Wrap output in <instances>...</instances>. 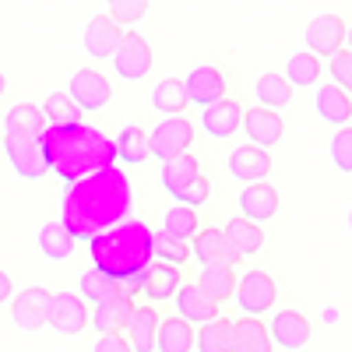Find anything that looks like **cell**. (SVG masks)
Segmentation results:
<instances>
[{
    "label": "cell",
    "instance_id": "obj_1",
    "mask_svg": "<svg viewBox=\"0 0 352 352\" xmlns=\"http://www.w3.org/2000/svg\"><path fill=\"white\" fill-rule=\"evenodd\" d=\"M134 208V184L127 169L109 166L92 176L67 184L64 201H60V222L74 236V243H88L92 236L106 232L109 226L124 222Z\"/></svg>",
    "mask_w": 352,
    "mask_h": 352
},
{
    "label": "cell",
    "instance_id": "obj_2",
    "mask_svg": "<svg viewBox=\"0 0 352 352\" xmlns=\"http://www.w3.org/2000/svg\"><path fill=\"white\" fill-rule=\"evenodd\" d=\"M39 148H43L46 169L53 176H60L64 187L81 180V176H92L99 169L116 166V144L99 127H88L85 120L67 124V127L46 124V131L39 138Z\"/></svg>",
    "mask_w": 352,
    "mask_h": 352
},
{
    "label": "cell",
    "instance_id": "obj_3",
    "mask_svg": "<svg viewBox=\"0 0 352 352\" xmlns=\"http://www.w3.org/2000/svg\"><path fill=\"white\" fill-rule=\"evenodd\" d=\"M152 226L141 219H124L109 226L106 232L88 240V250H92V268H99L102 275L124 282L131 275H144L152 257Z\"/></svg>",
    "mask_w": 352,
    "mask_h": 352
},
{
    "label": "cell",
    "instance_id": "obj_4",
    "mask_svg": "<svg viewBox=\"0 0 352 352\" xmlns=\"http://www.w3.org/2000/svg\"><path fill=\"white\" fill-rule=\"evenodd\" d=\"M190 144H194V124L187 120V116H166V120L148 134V148L159 162L187 155Z\"/></svg>",
    "mask_w": 352,
    "mask_h": 352
},
{
    "label": "cell",
    "instance_id": "obj_5",
    "mask_svg": "<svg viewBox=\"0 0 352 352\" xmlns=\"http://www.w3.org/2000/svg\"><path fill=\"white\" fill-rule=\"evenodd\" d=\"M113 60V71L116 78H124V81H144L152 71V46L148 39H144L141 32H124L120 46H116V53L109 56Z\"/></svg>",
    "mask_w": 352,
    "mask_h": 352
},
{
    "label": "cell",
    "instance_id": "obj_6",
    "mask_svg": "<svg viewBox=\"0 0 352 352\" xmlns=\"http://www.w3.org/2000/svg\"><path fill=\"white\" fill-rule=\"evenodd\" d=\"M275 296H278V285L268 272L261 268H250L240 282H236V292H232V300H236V307L250 317H261L268 314L275 307Z\"/></svg>",
    "mask_w": 352,
    "mask_h": 352
},
{
    "label": "cell",
    "instance_id": "obj_7",
    "mask_svg": "<svg viewBox=\"0 0 352 352\" xmlns=\"http://www.w3.org/2000/svg\"><path fill=\"white\" fill-rule=\"evenodd\" d=\"M46 324L56 335H81L88 324H92V307H88L78 292H53Z\"/></svg>",
    "mask_w": 352,
    "mask_h": 352
},
{
    "label": "cell",
    "instance_id": "obj_8",
    "mask_svg": "<svg viewBox=\"0 0 352 352\" xmlns=\"http://www.w3.org/2000/svg\"><path fill=\"white\" fill-rule=\"evenodd\" d=\"M67 96L78 102L81 113H99L102 106H109L113 99V85L102 71L96 67H81L71 74V88H67Z\"/></svg>",
    "mask_w": 352,
    "mask_h": 352
},
{
    "label": "cell",
    "instance_id": "obj_9",
    "mask_svg": "<svg viewBox=\"0 0 352 352\" xmlns=\"http://www.w3.org/2000/svg\"><path fill=\"white\" fill-rule=\"evenodd\" d=\"M0 144H4V152H8V159H11V166H14V173L21 176V180H43V176L50 173L39 141L25 138V134H14V131H4Z\"/></svg>",
    "mask_w": 352,
    "mask_h": 352
},
{
    "label": "cell",
    "instance_id": "obj_10",
    "mask_svg": "<svg viewBox=\"0 0 352 352\" xmlns=\"http://www.w3.org/2000/svg\"><path fill=\"white\" fill-rule=\"evenodd\" d=\"M50 303H53V292L50 289H43V285L21 289L18 296L11 300V320H14V328L39 331L46 320H50Z\"/></svg>",
    "mask_w": 352,
    "mask_h": 352
},
{
    "label": "cell",
    "instance_id": "obj_11",
    "mask_svg": "<svg viewBox=\"0 0 352 352\" xmlns=\"http://www.w3.org/2000/svg\"><path fill=\"white\" fill-rule=\"evenodd\" d=\"M131 310H134V296L116 282V289L109 292V296H102L92 310V328L99 335H116V331H124L127 328V320H131Z\"/></svg>",
    "mask_w": 352,
    "mask_h": 352
},
{
    "label": "cell",
    "instance_id": "obj_12",
    "mask_svg": "<svg viewBox=\"0 0 352 352\" xmlns=\"http://www.w3.org/2000/svg\"><path fill=\"white\" fill-rule=\"evenodd\" d=\"M345 32H349V25L338 18V14H317L310 25H307V32H303V39H307V50L314 53V56H331V53H338L342 46H345Z\"/></svg>",
    "mask_w": 352,
    "mask_h": 352
},
{
    "label": "cell",
    "instance_id": "obj_13",
    "mask_svg": "<svg viewBox=\"0 0 352 352\" xmlns=\"http://www.w3.org/2000/svg\"><path fill=\"white\" fill-rule=\"evenodd\" d=\"M124 39V25L120 21H113L109 14H96V18H88L85 25V53L88 56H96V60H109V56L116 53V46H120Z\"/></svg>",
    "mask_w": 352,
    "mask_h": 352
},
{
    "label": "cell",
    "instance_id": "obj_14",
    "mask_svg": "<svg viewBox=\"0 0 352 352\" xmlns=\"http://www.w3.org/2000/svg\"><path fill=\"white\" fill-rule=\"evenodd\" d=\"M184 88H187V99L194 102V106H212V102H219V99H226V74L219 71V67H212V64H197V67H190L187 71V78H184Z\"/></svg>",
    "mask_w": 352,
    "mask_h": 352
},
{
    "label": "cell",
    "instance_id": "obj_15",
    "mask_svg": "<svg viewBox=\"0 0 352 352\" xmlns=\"http://www.w3.org/2000/svg\"><path fill=\"white\" fill-rule=\"evenodd\" d=\"M243 131H247V141L257 144V148H275V144L282 141L285 134V124H282V116L268 106H250L243 109Z\"/></svg>",
    "mask_w": 352,
    "mask_h": 352
},
{
    "label": "cell",
    "instance_id": "obj_16",
    "mask_svg": "<svg viewBox=\"0 0 352 352\" xmlns=\"http://www.w3.org/2000/svg\"><path fill=\"white\" fill-rule=\"evenodd\" d=\"M226 169H229L232 180L257 184V180H264V176L272 173V152L268 148H257V144H240V148L229 155Z\"/></svg>",
    "mask_w": 352,
    "mask_h": 352
},
{
    "label": "cell",
    "instance_id": "obj_17",
    "mask_svg": "<svg viewBox=\"0 0 352 352\" xmlns=\"http://www.w3.org/2000/svg\"><path fill=\"white\" fill-rule=\"evenodd\" d=\"M240 127H243V106L240 102L219 99L212 106H204V113H201V131L215 141H229Z\"/></svg>",
    "mask_w": 352,
    "mask_h": 352
},
{
    "label": "cell",
    "instance_id": "obj_18",
    "mask_svg": "<svg viewBox=\"0 0 352 352\" xmlns=\"http://www.w3.org/2000/svg\"><path fill=\"white\" fill-rule=\"evenodd\" d=\"M272 342L275 345H282V349H289V352H296V349H307V342H310V320H307V314H300V310H278L275 317H272Z\"/></svg>",
    "mask_w": 352,
    "mask_h": 352
},
{
    "label": "cell",
    "instance_id": "obj_19",
    "mask_svg": "<svg viewBox=\"0 0 352 352\" xmlns=\"http://www.w3.org/2000/svg\"><path fill=\"white\" fill-rule=\"evenodd\" d=\"M240 215L250 219V222H257V226L261 222H272L278 215V190L272 184H264V180L247 184L240 190Z\"/></svg>",
    "mask_w": 352,
    "mask_h": 352
},
{
    "label": "cell",
    "instance_id": "obj_20",
    "mask_svg": "<svg viewBox=\"0 0 352 352\" xmlns=\"http://www.w3.org/2000/svg\"><path fill=\"white\" fill-rule=\"evenodd\" d=\"M190 257H197L201 264H236L240 261V254L232 250L222 229H197V236L190 240Z\"/></svg>",
    "mask_w": 352,
    "mask_h": 352
},
{
    "label": "cell",
    "instance_id": "obj_21",
    "mask_svg": "<svg viewBox=\"0 0 352 352\" xmlns=\"http://www.w3.org/2000/svg\"><path fill=\"white\" fill-rule=\"evenodd\" d=\"M314 109L324 124H335V127H345L352 120V96L342 92L338 85H317L314 92Z\"/></svg>",
    "mask_w": 352,
    "mask_h": 352
},
{
    "label": "cell",
    "instance_id": "obj_22",
    "mask_svg": "<svg viewBox=\"0 0 352 352\" xmlns=\"http://www.w3.org/2000/svg\"><path fill=\"white\" fill-rule=\"evenodd\" d=\"M173 300H176V314L190 320V324H208V320L219 317V303L208 292H201V285H180Z\"/></svg>",
    "mask_w": 352,
    "mask_h": 352
},
{
    "label": "cell",
    "instance_id": "obj_23",
    "mask_svg": "<svg viewBox=\"0 0 352 352\" xmlns=\"http://www.w3.org/2000/svg\"><path fill=\"white\" fill-rule=\"evenodd\" d=\"M159 310L148 303V307H138L131 310V320H127V342L134 352H155V335H159Z\"/></svg>",
    "mask_w": 352,
    "mask_h": 352
},
{
    "label": "cell",
    "instance_id": "obj_24",
    "mask_svg": "<svg viewBox=\"0 0 352 352\" xmlns=\"http://www.w3.org/2000/svg\"><path fill=\"white\" fill-rule=\"evenodd\" d=\"M176 289H180V268H173L166 261H152L148 272H144V285H141L144 296L152 303H162V300L176 296Z\"/></svg>",
    "mask_w": 352,
    "mask_h": 352
},
{
    "label": "cell",
    "instance_id": "obj_25",
    "mask_svg": "<svg viewBox=\"0 0 352 352\" xmlns=\"http://www.w3.org/2000/svg\"><path fill=\"white\" fill-rule=\"evenodd\" d=\"M197 173H201V162L187 152V155H180V159L162 162V169H159V184H162V190H166L169 197H180Z\"/></svg>",
    "mask_w": 352,
    "mask_h": 352
},
{
    "label": "cell",
    "instance_id": "obj_26",
    "mask_svg": "<svg viewBox=\"0 0 352 352\" xmlns=\"http://www.w3.org/2000/svg\"><path fill=\"white\" fill-rule=\"evenodd\" d=\"M194 349L197 352H236L232 320L215 317V320H208V324H201V331H194Z\"/></svg>",
    "mask_w": 352,
    "mask_h": 352
},
{
    "label": "cell",
    "instance_id": "obj_27",
    "mask_svg": "<svg viewBox=\"0 0 352 352\" xmlns=\"http://www.w3.org/2000/svg\"><path fill=\"white\" fill-rule=\"evenodd\" d=\"M236 272H232V264H201V275H197V285L201 292H208L215 303L222 300H232V292H236Z\"/></svg>",
    "mask_w": 352,
    "mask_h": 352
},
{
    "label": "cell",
    "instance_id": "obj_28",
    "mask_svg": "<svg viewBox=\"0 0 352 352\" xmlns=\"http://www.w3.org/2000/svg\"><path fill=\"white\" fill-rule=\"evenodd\" d=\"M222 232H226V240L232 243V250H236L240 257H254V254H261V247H264V229H261L257 222L243 219V215L229 219Z\"/></svg>",
    "mask_w": 352,
    "mask_h": 352
},
{
    "label": "cell",
    "instance_id": "obj_29",
    "mask_svg": "<svg viewBox=\"0 0 352 352\" xmlns=\"http://www.w3.org/2000/svg\"><path fill=\"white\" fill-rule=\"evenodd\" d=\"M155 349L159 352H194V328L190 320L176 317H162L159 320V335H155Z\"/></svg>",
    "mask_w": 352,
    "mask_h": 352
},
{
    "label": "cell",
    "instance_id": "obj_30",
    "mask_svg": "<svg viewBox=\"0 0 352 352\" xmlns=\"http://www.w3.org/2000/svg\"><path fill=\"white\" fill-rule=\"evenodd\" d=\"M4 131H14V134H25V138H32L39 141L43 131H46V116H43V106L36 102H18L4 113Z\"/></svg>",
    "mask_w": 352,
    "mask_h": 352
},
{
    "label": "cell",
    "instance_id": "obj_31",
    "mask_svg": "<svg viewBox=\"0 0 352 352\" xmlns=\"http://www.w3.org/2000/svg\"><path fill=\"white\" fill-rule=\"evenodd\" d=\"M116 162H127V166H141L152 159L148 148V131H141L138 124H127L120 134H116Z\"/></svg>",
    "mask_w": 352,
    "mask_h": 352
},
{
    "label": "cell",
    "instance_id": "obj_32",
    "mask_svg": "<svg viewBox=\"0 0 352 352\" xmlns=\"http://www.w3.org/2000/svg\"><path fill=\"white\" fill-rule=\"evenodd\" d=\"M232 331H236V352H272L275 342H272V331L264 328L261 317H240L232 320Z\"/></svg>",
    "mask_w": 352,
    "mask_h": 352
},
{
    "label": "cell",
    "instance_id": "obj_33",
    "mask_svg": "<svg viewBox=\"0 0 352 352\" xmlns=\"http://www.w3.org/2000/svg\"><path fill=\"white\" fill-rule=\"evenodd\" d=\"M152 106L155 113H166V116H184V109L190 106L187 99V88H184V78H166L152 88Z\"/></svg>",
    "mask_w": 352,
    "mask_h": 352
},
{
    "label": "cell",
    "instance_id": "obj_34",
    "mask_svg": "<svg viewBox=\"0 0 352 352\" xmlns=\"http://www.w3.org/2000/svg\"><path fill=\"white\" fill-rule=\"evenodd\" d=\"M254 96H257V106H268V109H285L292 102V85L285 81V74H261L254 81Z\"/></svg>",
    "mask_w": 352,
    "mask_h": 352
},
{
    "label": "cell",
    "instance_id": "obj_35",
    "mask_svg": "<svg viewBox=\"0 0 352 352\" xmlns=\"http://www.w3.org/2000/svg\"><path fill=\"white\" fill-rule=\"evenodd\" d=\"M39 250L50 261H67V257H74V236L67 232L64 222H46L39 229Z\"/></svg>",
    "mask_w": 352,
    "mask_h": 352
},
{
    "label": "cell",
    "instance_id": "obj_36",
    "mask_svg": "<svg viewBox=\"0 0 352 352\" xmlns=\"http://www.w3.org/2000/svg\"><path fill=\"white\" fill-rule=\"evenodd\" d=\"M282 74H285L289 85H296V88H317V81H320V56H314L310 50L292 53L285 60Z\"/></svg>",
    "mask_w": 352,
    "mask_h": 352
},
{
    "label": "cell",
    "instance_id": "obj_37",
    "mask_svg": "<svg viewBox=\"0 0 352 352\" xmlns=\"http://www.w3.org/2000/svg\"><path fill=\"white\" fill-rule=\"evenodd\" d=\"M197 229H201V219L194 208H187V204H173V208H166L162 215V232H169V236L176 240H194L197 236Z\"/></svg>",
    "mask_w": 352,
    "mask_h": 352
},
{
    "label": "cell",
    "instance_id": "obj_38",
    "mask_svg": "<svg viewBox=\"0 0 352 352\" xmlns=\"http://www.w3.org/2000/svg\"><path fill=\"white\" fill-rule=\"evenodd\" d=\"M43 116H46V124H53V127L81 124V109H78V102L67 92H50L43 99Z\"/></svg>",
    "mask_w": 352,
    "mask_h": 352
},
{
    "label": "cell",
    "instance_id": "obj_39",
    "mask_svg": "<svg viewBox=\"0 0 352 352\" xmlns=\"http://www.w3.org/2000/svg\"><path fill=\"white\" fill-rule=\"evenodd\" d=\"M152 257L173 264V268H184V264L190 261V243L176 240V236H169V232L159 229V232H152Z\"/></svg>",
    "mask_w": 352,
    "mask_h": 352
},
{
    "label": "cell",
    "instance_id": "obj_40",
    "mask_svg": "<svg viewBox=\"0 0 352 352\" xmlns=\"http://www.w3.org/2000/svg\"><path fill=\"white\" fill-rule=\"evenodd\" d=\"M78 296L85 300V303H99L102 296H109V292L116 289V278H109V275H102L99 268H88V272H81V278H78Z\"/></svg>",
    "mask_w": 352,
    "mask_h": 352
},
{
    "label": "cell",
    "instance_id": "obj_41",
    "mask_svg": "<svg viewBox=\"0 0 352 352\" xmlns=\"http://www.w3.org/2000/svg\"><path fill=\"white\" fill-rule=\"evenodd\" d=\"M328 155L335 162L338 173H352V127H338L331 144H328Z\"/></svg>",
    "mask_w": 352,
    "mask_h": 352
},
{
    "label": "cell",
    "instance_id": "obj_42",
    "mask_svg": "<svg viewBox=\"0 0 352 352\" xmlns=\"http://www.w3.org/2000/svg\"><path fill=\"white\" fill-rule=\"evenodd\" d=\"M148 4L152 0H109V18L131 28V25H138L144 14H148Z\"/></svg>",
    "mask_w": 352,
    "mask_h": 352
},
{
    "label": "cell",
    "instance_id": "obj_43",
    "mask_svg": "<svg viewBox=\"0 0 352 352\" xmlns=\"http://www.w3.org/2000/svg\"><path fill=\"white\" fill-rule=\"evenodd\" d=\"M328 71H331V81L342 88V92L352 96V50H349V46H342L338 53H331Z\"/></svg>",
    "mask_w": 352,
    "mask_h": 352
},
{
    "label": "cell",
    "instance_id": "obj_44",
    "mask_svg": "<svg viewBox=\"0 0 352 352\" xmlns=\"http://www.w3.org/2000/svg\"><path fill=\"white\" fill-rule=\"evenodd\" d=\"M208 197H212V180H208L204 173H197L194 180L187 184V190L176 197V204H187V208H201V204L208 201Z\"/></svg>",
    "mask_w": 352,
    "mask_h": 352
},
{
    "label": "cell",
    "instance_id": "obj_45",
    "mask_svg": "<svg viewBox=\"0 0 352 352\" xmlns=\"http://www.w3.org/2000/svg\"><path fill=\"white\" fill-rule=\"evenodd\" d=\"M92 352H134V349H131V342H127L120 331H116V335H102V338L92 345Z\"/></svg>",
    "mask_w": 352,
    "mask_h": 352
},
{
    "label": "cell",
    "instance_id": "obj_46",
    "mask_svg": "<svg viewBox=\"0 0 352 352\" xmlns=\"http://www.w3.org/2000/svg\"><path fill=\"white\" fill-rule=\"evenodd\" d=\"M11 292H14V282H11V275H8L4 268H0V303H8Z\"/></svg>",
    "mask_w": 352,
    "mask_h": 352
},
{
    "label": "cell",
    "instance_id": "obj_47",
    "mask_svg": "<svg viewBox=\"0 0 352 352\" xmlns=\"http://www.w3.org/2000/svg\"><path fill=\"white\" fill-rule=\"evenodd\" d=\"M4 92H8V78H4V71H0V99H4Z\"/></svg>",
    "mask_w": 352,
    "mask_h": 352
},
{
    "label": "cell",
    "instance_id": "obj_48",
    "mask_svg": "<svg viewBox=\"0 0 352 352\" xmlns=\"http://www.w3.org/2000/svg\"><path fill=\"white\" fill-rule=\"evenodd\" d=\"M345 43H349V50H352V28H349V32H345Z\"/></svg>",
    "mask_w": 352,
    "mask_h": 352
},
{
    "label": "cell",
    "instance_id": "obj_49",
    "mask_svg": "<svg viewBox=\"0 0 352 352\" xmlns=\"http://www.w3.org/2000/svg\"><path fill=\"white\" fill-rule=\"evenodd\" d=\"M349 232H352V212H349Z\"/></svg>",
    "mask_w": 352,
    "mask_h": 352
}]
</instances>
